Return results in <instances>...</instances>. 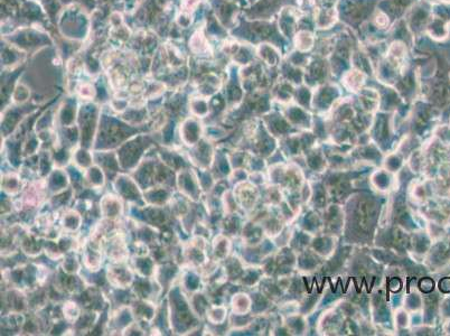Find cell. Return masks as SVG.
Listing matches in <instances>:
<instances>
[{
	"mask_svg": "<svg viewBox=\"0 0 450 336\" xmlns=\"http://www.w3.org/2000/svg\"><path fill=\"white\" fill-rule=\"evenodd\" d=\"M63 313H64L65 318L70 320V322H74V320H77L80 316V309L77 306V304L69 302L67 304H64Z\"/></svg>",
	"mask_w": 450,
	"mask_h": 336,
	"instance_id": "obj_2",
	"label": "cell"
},
{
	"mask_svg": "<svg viewBox=\"0 0 450 336\" xmlns=\"http://www.w3.org/2000/svg\"><path fill=\"white\" fill-rule=\"evenodd\" d=\"M125 269L127 268L111 267L109 269V280H111V284L115 285L119 288H125L129 286L133 280V276L129 270Z\"/></svg>",
	"mask_w": 450,
	"mask_h": 336,
	"instance_id": "obj_1",
	"label": "cell"
},
{
	"mask_svg": "<svg viewBox=\"0 0 450 336\" xmlns=\"http://www.w3.org/2000/svg\"><path fill=\"white\" fill-rule=\"evenodd\" d=\"M80 220L81 218L79 214L72 211L64 217V228H67L70 231H74L80 227Z\"/></svg>",
	"mask_w": 450,
	"mask_h": 336,
	"instance_id": "obj_3",
	"label": "cell"
}]
</instances>
